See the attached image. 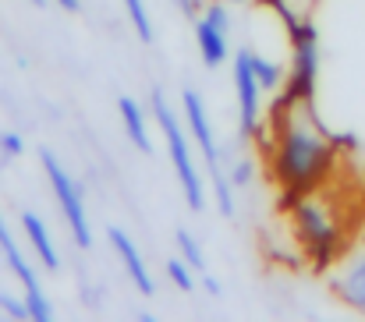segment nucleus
<instances>
[{
  "label": "nucleus",
  "instance_id": "7",
  "mask_svg": "<svg viewBox=\"0 0 365 322\" xmlns=\"http://www.w3.org/2000/svg\"><path fill=\"white\" fill-rule=\"evenodd\" d=\"M266 89L255 78L252 68V50L245 46L235 53V103H238V135L245 142H255L262 131V96Z\"/></svg>",
  "mask_w": 365,
  "mask_h": 322
},
{
  "label": "nucleus",
  "instance_id": "3",
  "mask_svg": "<svg viewBox=\"0 0 365 322\" xmlns=\"http://www.w3.org/2000/svg\"><path fill=\"white\" fill-rule=\"evenodd\" d=\"M149 113L163 135V145H167V160L174 167V177H178V188H181V199L192 213H202L206 202H210V185L202 181V170L195 163V152H192V138H188V128L181 120V113L170 107V100L163 96V89H153L149 96Z\"/></svg>",
  "mask_w": 365,
  "mask_h": 322
},
{
  "label": "nucleus",
  "instance_id": "2",
  "mask_svg": "<svg viewBox=\"0 0 365 322\" xmlns=\"http://www.w3.org/2000/svg\"><path fill=\"white\" fill-rule=\"evenodd\" d=\"M284 213L291 219V241L312 262V269H330L348 248L344 209L327 192V185L302 195H284Z\"/></svg>",
  "mask_w": 365,
  "mask_h": 322
},
{
  "label": "nucleus",
  "instance_id": "10",
  "mask_svg": "<svg viewBox=\"0 0 365 322\" xmlns=\"http://www.w3.org/2000/svg\"><path fill=\"white\" fill-rule=\"evenodd\" d=\"M107 237H110V248H114V255H118V262L124 266V273H128V280L135 284V291L138 294H156V280H153V273H149V266H145V255H142V248L131 241V234L121 230V227H110L107 230Z\"/></svg>",
  "mask_w": 365,
  "mask_h": 322
},
{
  "label": "nucleus",
  "instance_id": "20",
  "mask_svg": "<svg viewBox=\"0 0 365 322\" xmlns=\"http://www.w3.org/2000/svg\"><path fill=\"white\" fill-rule=\"evenodd\" d=\"M0 312L11 316V319H29V305H25V298L18 301V298H11V294H0Z\"/></svg>",
  "mask_w": 365,
  "mask_h": 322
},
{
  "label": "nucleus",
  "instance_id": "6",
  "mask_svg": "<svg viewBox=\"0 0 365 322\" xmlns=\"http://www.w3.org/2000/svg\"><path fill=\"white\" fill-rule=\"evenodd\" d=\"M0 259H4V266L11 269V276L21 284V298H25V305H29V319L32 322L53 319V305H50V298H46V291H43L39 269H36L32 259L21 251V244H18V237L11 234L4 213H0Z\"/></svg>",
  "mask_w": 365,
  "mask_h": 322
},
{
  "label": "nucleus",
  "instance_id": "24",
  "mask_svg": "<svg viewBox=\"0 0 365 322\" xmlns=\"http://www.w3.org/2000/svg\"><path fill=\"white\" fill-rule=\"evenodd\" d=\"M224 4H248V0H224Z\"/></svg>",
  "mask_w": 365,
  "mask_h": 322
},
{
  "label": "nucleus",
  "instance_id": "21",
  "mask_svg": "<svg viewBox=\"0 0 365 322\" xmlns=\"http://www.w3.org/2000/svg\"><path fill=\"white\" fill-rule=\"evenodd\" d=\"M174 4H178V7H181V14H185V18H192V21H195V18L202 14V7H206L202 0H174Z\"/></svg>",
  "mask_w": 365,
  "mask_h": 322
},
{
  "label": "nucleus",
  "instance_id": "8",
  "mask_svg": "<svg viewBox=\"0 0 365 322\" xmlns=\"http://www.w3.org/2000/svg\"><path fill=\"white\" fill-rule=\"evenodd\" d=\"M330 291L337 301L365 316V241L348 244L330 266Z\"/></svg>",
  "mask_w": 365,
  "mask_h": 322
},
{
  "label": "nucleus",
  "instance_id": "4",
  "mask_svg": "<svg viewBox=\"0 0 365 322\" xmlns=\"http://www.w3.org/2000/svg\"><path fill=\"white\" fill-rule=\"evenodd\" d=\"M287 43H291V61H287V82L277 96V103H316V85H319V28L312 18L291 21Z\"/></svg>",
  "mask_w": 365,
  "mask_h": 322
},
{
  "label": "nucleus",
  "instance_id": "1",
  "mask_svg": "<svg viewBox=\"0 0 365 322\" xmlns=\"http://www.w3.org/2000/svg\"><path fill=\"white\" fill-rule=\"evenodd\" d=\"M269 181L284 195L323 188L337 167V138L316 117V103H273V120L259 131ZM255 138V142H259Z\"/></svg>",
  "mask_w": 365,
  "mask_h": 322
},
{
  "label": "nucleus",
  "instance_id": "22",
  "mask_svg": "<svg viewBox=\"0 0 365 322\" xmlns=\"http://www.w3.org/2000/svg\"><path fill=\"white\" fill-rule=\"evenodd\" d=\"M202 287H206V291H210L213 298H220V294H224V287H220V280H213V276H206V273H202Z\"/></svg>",
  "mask_w": 365,
  "mask_h": 322
},
{
  "label": "nucleus",
  "instance_id": "17",
  "mask_svg": "<svg viewBox=\"0 0 365 322\" xmlns=\"http://www.w3.org/2000/svg\"><path fill=\"white\" fill-rule=\"evenodd\" d=\"M163 269H167V280H170L178 291H185V294H188V291H195V269H192L181 255H174Z\"/></svg>",
  "mask_w": 365,
  "mask_h": 322
},
{
  "label": "nucleus",
  "instance_id": "18",
  "mask_svg": "<svg viewBox=\"0 0 365 322\" xmlns=\"http://www.w3.org/2000/svg\"><path fill=\"white\" fill-rule=\"evenodd\" d=\"M227 174H231V181H235V188H248L252 181H255V163L242 156V160H231V167H227Z\"/></svg>",
  "mask_w": 365,
  "mask_h": 322
},
{
  "label": "nucleus",
  "instance_id": "25",
  "mask_svg": "<svg viewBox=\"0 0 365 322\" xmlns=\"http://www.w3.org/2000/svg\"><path fill=\"white\" fill-rule=\"evenodd\" d=\"M32 4H43V0H32Z\"/></svg>",
  "mask_w": 365,
  "mask_h": 322
},
{
  "label": "nucleus",
  "instance_id": "19",
  "mask_svg": "<svg viewBox=\"0 0 365 322\" xmlns=\"http://www.w3.org/2000/svg\"><path fill=\"white\" fill-rule=\"evenodd\" d=\"M0 152H4L7 160H18V156L25 152V138H21L18 131H0Z\"/></svg>",
  "mask_w": 365,
  "mask_h": 322
},
{
  "label": "nucleus",
  "instance_id": "13",
  "mask_svg": "<svg viewBox=\"0 0 365 322\" xmlns=\"http://www.w3.org/2000/svg\"><path fill=\"white\" fill-rule=\"evenodd\" d=\"M118 117H121L128 142H131L138 152H153V135H149V120H153V113L142 107L138 100L121 96V100H118Z\"/></svg>",
  "mask_w": 365,
  "mask_h": 322
},
{
  "label": "nucleus",
  "instance_id": "16",
  "mask_svg": "<svg viewBox=\"0 0 365 322\" xmlns=\"http://www.w3.org/2000/svg\"><path fill=\"white\" fill-rule=\"evenodd\" d=\"M124 14H128V21H131L135 36H138L142 43H153L156 28H153V18H149V7H145V0H124Z\"/></svg>",
  "mask_w": 365,
  "mask_h": 322
},
{
  "label": "nucleus",
  "instance_id": "23",
  "mask_svg": "<svg viewBox=\"0 0 365 322\" xmlns=\"http://www.w3.org/2000/svg\"><path fill=\"white\" fill-rule=\"evenodd\" d=\"M57 4H61L64 11H78V7H82V0H57Z\"/></svg>",
  "mask_w": 365,
  "mask_h": 322
},
{
  "label": "nucleus",
  "instance_id": "5",
  "mask_svg": "<svg viewBox=\"0 0 365 322\" xmlns=\"http://www.w3.org/2000/svg\"><path fill=\"white\" fill-rule=\"evenodd\" d=\"M43 174L50 181V192H53V202L61 209V219L71 234V241L78 248H89L93 244V223H89V209H86V192L82 185L71 177V170L53 156V152H43Z\"/></svg>",
  "mask_w": 365,
  "mask_h": 322
},
{
  "label": "nucleus",
  "instance_id": "15",
  "mask_svg": "<svg viewBox=\"0 0 365 322\" xmlns=\"http://www.w3.org/2000/svg\"><path fill=\"white\" fill-rule=\"evenodd\" d=\"M174 241H178V255H181L195 273H206V251H202V244L195 241V234L181 227V230L174 234Z\"/></svg>",
  "mask_w": 365,
  "mask_h": 322
},
{
  "label": "nucleus",
  "instance_id": "14",
  "mask_svg": "<svg viewBox=\"0 0 365 322\" xmlns=\"http://www.w3.org/2000/svg\"><path fill=\"white\" fill-rule=\"evenodd\" d=\"M252 68H255V78H259V85H262L266 93H280V89H284V82H287V64L269 61L266 53L252 50Z\"/></svg>",
  "mask_w": 365,
  "mask_h": 322
},
{
  "label": "nucleus",
  "instance_id": "11",
  "mask_svg": "<svg viewBox=\"0 0 365 322\" xmlns=\"http://www.w3.org/2000/svg\"><path fill=\"white\" fill-rule=\"evenodd\" d=\"M21 234H25L29 248H32V259H36L46 273H57V269H61V251H57L53 234H50V227L43 223V216L21 213Z\"/></svg>",
  "mask_w": 365,
  "mask_h": 322
},
{
  "label": "nucleus",
  "instance_id": "9",
  "mask_svg": "<svg viewBox=\"0 0 365 322\" xmlns=\"http://www.w3.org/2000/svg\"><path fill=\"white\" fill-rule=\"evenodd\" d=\"M181 120H185V128H188L192 145L202 152L206 174H210V170H220V167H224V149H220V142H217L210 110H206L202 96H199L195 89H185V93H181Z\"/></svg>",
  "mask_w": 365,
  "mask_h": 322
},
{
  "label": "nucleus",
  "instance_id": "12",
  "mask_svg": "<svg viewBox=\"0 0 365 322\" xmlns=\"http://www.w3.org/2000/svg\"><path fill=\"white\" fill-rule=\"evenodd\" d=\"M231 32H224L220 25H213L210 18H195V46H199V57L206 68H220L227 57H231V43H227Z\"/></svg>",
  "mask_w": 365,
  "mask_h": 322
}]
</instances>
